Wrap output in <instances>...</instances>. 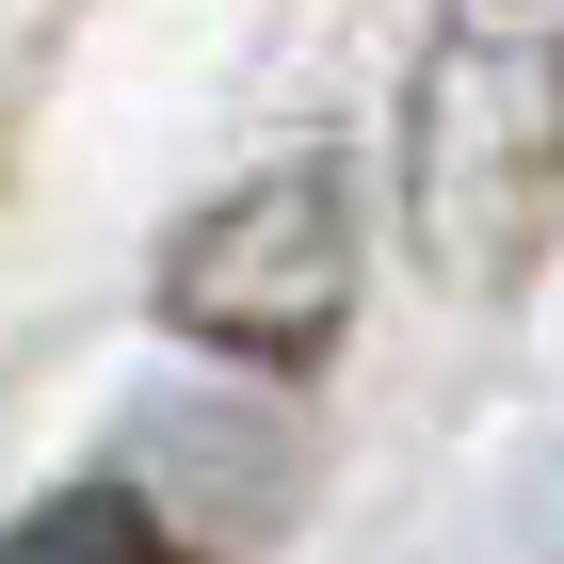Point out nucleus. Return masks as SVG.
Returning a JSON list of instances; mask_svg holds the SVG:
<instances>
[{
    "label": "nucleus",
    "instance_id": "nucleus-1",
    "mask_svg": "<svg viewBox=\"0 0 564 564\" xmlns=\"http://www.w3.org/2000/svg\"><path fill=\"white\" fill-rule=\"evenodd\" d=\"M564 210V0H435L403 65V242L435 291H517Z\"/></svg>",
    "mask_w": 564,
    "mask_h": 564
},
{
    "label": "nucleus",
    "instance_id": "nucleus-2",
    "mask_svg": "<svg viewBox=\"0 0 564 564\" xmlns=\"http://www.w3.org/2000/svg\"><path fill=\"white\" fill-rule=\"evenodd\" d=\"M162 323L242 371H323L355 323V194L339 162H259L162 242Z\"/></svg>",
    "mask_w": 564,
    "mask_h": 564
},
{
    "label": "nucleus",
    "instance_id": "nucleus-3",
    "mask_svg": "<svg viewBox=\"0 0 564 564\" xmlns=\"http://www.w3.org/2000/svg\"><path fill=\"white\" fill-rule=\"evenodd\" d=\"M0 564H210V549H177L130 484H48L33 517L0 532Z\"/></svg>",
    "mask_w": 564,
    "mask_h": 564
}]
</instances>
